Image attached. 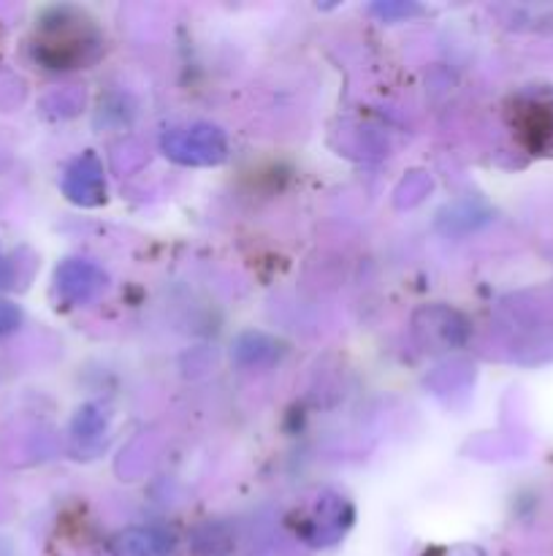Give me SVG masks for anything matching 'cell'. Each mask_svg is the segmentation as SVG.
Returning a JSON list of instances; mask_svg holds the SVG:
<instances>
[{"label": "cell", "instance_id": "1", "mask_svg": "<svg viewBox=\"0 0 553 556\" xmlns=\"http://www.w3.org/2000/svg\"><path fill=\"white\" fill-rule=\"evenodd\" d=\"M518 130L531 150L553 152V92H540L520 101L518 106Z\"/></svg>", "mask_w": 553, "mask_h": 556}, {"label": "cell", "instance_id": "2", "mask_svg": "<svg viewBox=\"0 0 553 556\" xmlns=\"http://www.w3.org/2000/svg\"><path fill=\"white\" fill-rule=\"evenodd\" d=\"M114 556H171V541L152 530H130L112 546Z\"/></svg>", "mask_w": 553, "mask_h": 556}, {"label": "cell", "instance_id": "3", "mask_svg": "<svg viewBox=\"0 0 553 556\" xmlns=\"http://www.w3.org/2000/svg\"><path fill=\"white\" fill-rule=\"evenodd\" d=\"M16 324H20V313H16V307H11L9 302H0V334L14 329Z\"/></svg>", "mask_w": 553, "mask_h": 556}, {"label": "cell", "instance_id": "4", "mask_svg": "<svg viewBox=\"0 0 553 556\" xmlns=\"http://www.w3.org/2000/svg\"><path fill=\"white\" fill-rule=\"evenodd\" d=\"M5 277H9V271H5L3 258H0V286H5Z\"/></svg>", "mask_w": 553, "mask_h": 556}, {"label": "cell", "instance_id": "5", "mask_svg": "<svg viewBox=\"0 0 553 556\" xmlns=\"http://www.w3.org/2000/svg\"><path fill=\"white\" fill-rule=\"evenodd\" d=\"M464 556H480V554H477L475 548H472V552H464Z\"/></svg>", "mask_w": 553, "mask_h": 556}]
</instances>
